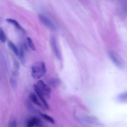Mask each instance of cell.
<instances>
[{
    "mask_svg": "<svg viewBox=\"0 0 127 127\" xmlns=\"http://www.w3.org/2000/svg\"><path fill=\"white\" fill-rule=\"evenodd\" d=\"M8 44L9 47L13 51L15 55L17 56H18L19 51L16 45L11 41L9 42Z\"/></svg>",
    "mask_w": 127,
    "mask_h": 127,
    "instance_id": "7c38bea8",
    "label": "cell"
},
{
    "mask_svg": "<svg viewBox=\"0 0 127 127\" xmlns=\"http://www.w3.org/2000/svg\"><path fill=\"white\" fill-rule=\"evenodd\" d=\"M27 40L29 45L30 48L33 50H36V47L34 45L31 39L29 37H28L27 38Z\"/></svg>",
    "mask_w": 127,
    "mask_h": 127,
    "instance_id": "9a60e30c",
    "label": "cell"
},
{
    "mask_svg": "<svg viewBox=\"0 0 127 127\" xmlns=\"http://www.w3.org/2000/svg\"><path fill=\"white\" fill-rule=\"evenodd\" d=\"M108 55L116 67L121 69L124 68V66L122 62L112 52H109Z\"/></svg>",
    "mask_w": 127,
    "mask_h": 127,
    "instance_id": "5b68a950",
    "label": "cell"
},
{
    "mask_svg": "<svg viewBox=\"0 0 127 127\" xmlns=\"http://www.w3.org/2000/svg\"><path fill=\"white\" fill-rule=\"evenodd\" d=\"M37 86L44 96L48 99L50 98L51 90L48 85L45 84L42 81L40 80L38 82Z\"/></svg>",
    "mask_w": 127,
    "mask_h": 127,
    "instance_id": "7a4b0ae2",
    "label": "cell"
},
{
    "mask_svg": "<svg viewBox=\"0 0 127 127\" xmlns=\"http://www.w3.org/2000/svg\"><path fill=\"white\" fill-rule=\"evenodd\" d=\"M117 100L121 102H125L127 101V93L124 92L118 94L116 98Z\"/></svg>",
    "mask_w": 127,
    "mask_h": 127,
    "instance_id": "30bf717a",
    "label": "cell"
},
{
    "mask_svg": "<svg viewBox=\"0 0 127 127\" xmlns=\"http://www.w3.org/2000/svg\"><path fill=\"white\" fill-rule=\"evenodd\" d=\"M29 98L30 101L35 105L39 107L42 106L36 95L33 92H31L30 93L29 96Z\"/></svg>",
    "mask_w": 127,
    "mask_h": 127,
    "instance_id": "ba28073f",
    "label": "cell"
},
{
    "mask_svg": "<svg viewBox=\"0 0 127 127\" xmlns=\"http://www.w3.org/2000/svg\"><path fill=\"white\" fill-rule=\"evenodd\" d=\"M7 37L4 32L2 29L0 28V40L3 43L6 42Z\"/></svg>",
    "mask_w": 127,
    "mask_h": 127,
    "instance_id": "5bb4252c",
    "label": "cell"
},
{
    "mask_svg": "<svg viewBox=\"0 0 127 127\" xmlns=\"http://www.w3.org/2000/svg\"><path fill=\"white\" fill-rule=\"evenodd\" d=\"M10 82L13 87L15 88L17 86V83L16 80L12 78L10 79Z\"/></svg>",
    "mask_w": 127,
    "mask_h": 127,
    "instance_id": "2e32d148",
    "label": "cell"
},
{
    "mask_svg": "<svg viewBox=\"0 0 127 127\" xmlns=\"http://www.w3.org/2000/svg\"><path fill=\"white\" fill-rule=\"evenodd\" d=\"M42 117L48 122L52 124L55 123V121L53 119L51 116L45 114L40 113Z\"/></svg>",
    "mask_w": 127,
    "mask_h": 127,
    "instance_id": "4fadbf2b",
    "label": "cell"
},
{
    "mask_svg": "<svg viewBox=\"0 0 127 127\" xmlns=\"http://www.w3.org/2000/svg\"><path fill=\"white\" fill-rule=\"evenodd\" d=\"M32 76L36 79H39L44 76L46 71L44 63L41 61L35 63L32 67Z\"/></svg>",
    "mask_w": 127,
    "mask_h": 127,
    "instance_id": "6da1fadb",
    "label": "cell"
},
{
    "mask_svg": "<svg viewBox=\"0 0 127 127\" xmlns=\"http://www.w3.org/2000/svg\"><path fill=\"white\" fill-rule=\"evenodd\" d=\"M52 85H58V84L60 83V80L58 79H55L52 80L51 82Z\"/></svg>",
    "mask_w": 127,
    "mask_h": 127,
    "instance_id": "ac0fdd59",
    "label": "cell"
},
{
    "mask_svg": "<svg viewBox=\"0 0 127 127\" xmlns=\"http://www.w3.org/2000/svg\"><path fill=\"white\" fill-rule=\"evenodd\" d=\"M51 41L56 56L58 59L60 60L61 58V54L57 47L55 39L53 36L51 37Z\"/></svg>",
    "mask_w": 127,
    "mask_h": 127,
    "instance_id": "52a82bcc",
    "label": "cell"
},
{
    "mask_svg": "<svg viewBox=\"0 0 127 127\" xmlns=\"http://www.w3.org/2000/svg\"><path fill=\"white\" fill-rule=\"evenodd\" d=\"M13 74L16 76H18L19 74V73L17 71H14L13 73Z\"/></svg>",
    "mask_w": 127,
    "mask_h": 127,
    "instance_id": "d6986e66",
    "label": "cell"
},
{
    "mask_svg": "<svg viewBox=\"0 0 127 127\" xmlns=\"http://www.w3.org/2000/svg\"><path fill=\"white\" fill-rule=\"evenodd\" d=\"M33 87L35 91L39 97L44 106L46 109H49V106L45 100L44 96L40 91L37 85H34Z\"/></svg>",
    "mask_w": 127,
    "mask_h": 127,
    "instance_id": "8992f818",
    "label": "cell"
},
{
    "mask_svg": "<svg viewBox=\"0 0 127 127\" xmlns=\"http://www.w3.org/2000/svg\"><path fill=\"white\" fill-rule=\"evenodd\" d=\"M39 18L42 23L47 27L52 30H55L56 28L55 25L50 20L42 15H39Z\"/></svg>",
    "mask_w": 127,
    "mask_h": 127,
    "instance_id": "277c9868",
    "label": "cell"
},
{
    "mask_svg": "<svg viewBox=\"0 0 127 127\" xmlns=\"http://www.w3.org/2000/svg\"><path fill=\"white\" fill-rule=\"evenodd\" d=\"M6 21L7 22L14 25L18 29L23 30V29L16 21L9 19H7Z\"/></svg>",
    "mask_w": 127,
    "mask_h": 127,
    "instance_id": "8fae6325",
    "label": "cell"
},
{
    "mask_svg": "<svg viewBox=\"0 0 127 127\" xmlns=\"http://www.w3.org/2000/svg\"><path fill=\"white\" fill-rule=\"evenodd\" d=\"M43 123L39 117L33 116L30 117L27 121L26 127H41Z\"/></svg>",
    "mask_w": 127,
    "mask_h": 127,
    "instance_id": "3957f363",
    "label": "cell"
},
{
    "mask_svg": "<svg viewBox=\"0 0 127 127\" xmlns=\"http://www.w3.org/2000/svg\"><path fill=\"white\" fill-rule=\"evenodd\" d=\"M10 127H17V123L16 121L15 120H13L10 123Z\"/></svg>",
    "mask_w": 127,
    "mask_h": 127,
    "instance_id": "e0dca14e",
    "label": "cell"
},
{
    "mask_svg": "<svg viewBox=\"0 0 127 127\" xmlns=\"http://www.w3.org/2000/svg\"><path fill=\"white\" fill-rule=\"evenodd\" d=\"M19 56L20 61L23 65L25 64L26 61L25 58L24 52L23 47L21 46L19 51Z\"/></svg>",
    "mask_w": 127,
    "mask_h": 127,
    "instance_id": "9c48e42d",
    "label": "cell"
}]
</instances>
